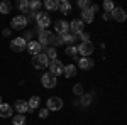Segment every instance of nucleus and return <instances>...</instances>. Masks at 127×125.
<instances>
[{
  "label": "nucleus",
  "instance_id": "nucleus-1",
  "mask_svg": "<svg viewBox=\"0 0 127 125\" xmlns=\"http://www.w3.org/2000/svg\"><path fill=\"white\" fill-rule=\"evenodd\" d=\"M32 66L37 68V69H44V68H48L49 64V58L44 54V52H39V54H36V56H32Z\"/></svg>",
  "mask_w": 127,
  "mask_h": 125
},
{
  "label": "nucleus",
  "instance_id": "nucleus-2",
  "mask_svg": "<svg viewBox=\"0 0 127 125\" xmlns=\"http://www.w3.org/2000/svg\"><path fill=\"white\" fill-rule=\"evenodd\" d=\"M49 73L51 75H54V76H59V75H63V71H64V64L59 61V59H53V61H49Z\"/></svg>",
  "mask_w": 127,
  "mask_h": 125
},
{
  "label": "nucleus",
  "instance_id": "nucleus-3",
  "mask_svg": "<svg viewBox=\"0 0 127 125\" xmlns=\"http://www.w3.org/2000/svg\"><path fill=\"white\" fill-rule=\"evenodd\" d=\"M36 22L39 25V32H41V30H46V27L51 24V17H49V14H46V12H39L36 15Z\"/></svg>",
  "mask_w": 127,
  "mask_h": 125
},
{
  "label": "nucleus",
  "instance_id": "nucleus-4",
  "mask_svg": "<svg viewBox=\"0 0 127 125\" xmlns=\"http://www.w3.org/2000/svg\"><path fill=\"white\" fill-rule=\"evenodd\" d=\"M26 48H27V42H26L24 37H15V39L10 41V49L14 52H22Z\"/></svg>",
  "mask_w": 127,
  "mask_h": 125
},
{
  "label": "nucleus",
  "instance_id": "nucleus-5",
  "mask_svg": "<svg viewBox=\"0 0 127 125\" xmlns=\"http://www.w3.org/2000/svg\"><path fill=\"white\" fill-rule=\"evenodd\" d=\"M46 108L49 112H58V110L63 108V100L58 98V96H51L48 100V103H46Z\"/></svg>",
  "mask_w": 127,
  "mask_h": 125
},
{
  "label": "nucleus",
  "instance_id": "nucleus-6",
  "mask_svg": "<svg viewBox=\"0 0 127 125\" xmlns=\"http://www.w3.org/2000/svg\"><path fill=\"white\" fill-rule=\"evenodd\" d=\"M10 25H12V29H15V30H22L26 25H27L26 15H15L14 19L10 20Z\"/></svg>",
  "mask_w": 127,
  "mask_h": 125
},
{
  "label": "nucleus",
  "instance_id": "nucleus-7",
  "mask_svg": "<svg viewBox=\"0 0 127 125\" xmlns=\"http://www.w3.org/2000/svg\"><path fill=\"white\" fill-rule=\"evenodd\" d=\"M85 29V24H83V20L81 19H75L71 20V24H69V30L73 32V36H80L81 32Z\"/></svg>",
  "mask_w": 127,
  "mask_h": 125
},
{
  "label": "nucleus",
  "instance_id": "nucleus-8",
  "mask_svg": "<svg viewBox=\"0 0 127 125\" xmlns=\"http://www.w3.org/2000/svg\"><path fill=\"white\" fill-rule=\"evenodd\" d=\"M93 52V44L87 41V42H81L78 46V54H81V58H88L90 54Z\"/></svg>",
  "mask_w": 127,
  "mask_h": 125
},
{
  "label": "nucleus",
  "instance_id": "nucleus-9",
  "mask_svg": "<svg viewBox=\"0 0 127 125\" xmlns=\"http://www.w3.org/2000/svg\"><path fill=\"white\" fill-rule=\"evenodd\" d=\"M53 39H54V34L53 32H49V30H41L39 32V42L41 46H48V44H51L53 42Z\"/></svg>",
  "mask_w": 127,
  "mask_h": 125
},
{
  "label": "nucleus",
  "instance_id": "nucleus-10",
  "mask_svg": "<svg viewBox=\"0 0 127 125\" xmlns=\"http://www.w3.org/2000/svg\"><path fill=\"white\" fill-rule=\"evenodd\" d=\"M41 83H42L44 88H54L56 86V76L51 75V73H46V75H42V78H41Z\"/></svg>",
  "mask_w": 127,
  "mask_h": 125
},
{
  "label": "nucleus",
  "instance_id": "nucleus-11",
  "mask_svg": "<svg viewBox=\"0 0 127 125\" xmlns=\"http://www.w3.org/2000/svg\"><path fill=\"white\" fill-rule=\"evenodd\" d=\"M110 17L114 20H117V22H124V20L127 19V14H126V10L122 9V7H115V9L110 12Z\"/></svg>",
  "mask_w": 127,
  "mask_h": 125
},
{
  "label": "nucleus",
  "instance_id": "nucleus-12",
  "mask_svg": "<svg viewBox=\"0 0 127 125\" xmlns=\"http://www.w3.org/2000/svg\"><path fill=\"white\" fill-rule=\"evenodd\" d=\"M54 30L58 32L59 36H64V34H68V30H69V24L66 20H56L54 22Z\"/></svg>",
  "mask_w": 127,
  "mask_h": 125
},
{
  "label": "nucleus",
  "instance_id": "nucleus-13",
  "mask_svg": "<svg viewBox=\"0 0 127 125\" xmlns=\"http://www.w3.org/2000/svg\"><path fill=\"white\" fill-rule=\"evenodd\" d=\"M15 110H17V112H19L20 115H24V113H26V112H32V110H31L29 108V103H27V101H26V100H17V101H15Z\"/></svg>",
  "mask_w": 127,
  "mask_h": 125
},
{
  "label": "nucleus",
  "instance_id": "nucleus-14",
  "mask_svg": "<svg viewBox=\"0 0 127 125\" xmlns=\"http://www.w3.org/2000/svg\"><path fill=\"white\" fill-rule=\"evenodd\" d=\"M41 49H42V46H41L37 41H31L29 44H27V51H29L32 56H36V54H39Z\"/></svg>",
  "mask_w": 127,
  "mask_h": 125
},
{
  "label": "nucleus",
  "instance_id": "nucleus-15",
  "mask_svg": "<svg viewBox=\"0 0 127 125\" xmlns=\"http://www.w3.org/2000/svg\"><path fill=\"white\" fill-rule=\"evenodd\" d=\"M0 117L2 118H10L12 117V106L9 103H0Z\"/></svg>",
  "mask_w": 127,
  "mask_h": 125
},
{
  "label": "nucleus",
  "instance_id": "nucleus-16",
  "mask_svg": "<svg viewBox=\"0 0 127 125\" xmlns=\"http://www.w3.org/2000/svg\"><path fill=\"white\" fill-rule=\"evenodd\" d=\"M81 20H83V24H92L93 22V12L90 9L81 10Z\"/></svg>",
  "mask_w": 127,
  "mask_h": 125
},
{
  "label": "nucleus",
  "instance_id": "nucleus-17",
  "mask_svg": "<svg viewBox=\"0 0 127 125\" xmlns=\"http://www.w3.org/2000/svg\"><path fill=\"white\" fill-rule=\"evenodd\" d=\"M78 66L81 69H90V68H93V61L90 58H80L78 59Z\"/></svg>",
  "mask_w": 127,
  "mask_h": 125
},
{
  "label": "nucleus",
  "instance_id": "nucleus-18",
  "mask_svg": "<svg viewBox=\"0 0 127 125\" xmlns=\"http://www.w3.org/2000/svg\"><path fill=\"white\" fill-rule=\"evenodd\" d=\"M63 75H64L66 78H75V76H76V66H75V64H68V66H64Z\"/></svg>",
  "mask_w": 127,
  "mask_h": 125
},
{
  "label": "nucleus",
  "instance_id": "nucleus-19",
  "mask_svg": "<svg viewBox=\"0 0 127 125\" xmlns=\"http://www.w3.org/2000/svg\"><path fill=\"white\" fill-rule=\"evenodd\" d=\"M27 103H29V108L32 110V112H34L36 108H39V105H41V98H39V96H31Z\"/></svg>",
  "mask_w": 127,
  "mask_h": 125
},
{
  "label": "nucleus",
  "instance_id": "nucleus-20",
  "mask_svg": "<svg viewBox=\"0 0 127 125\" xmlns=\"http://www.w3.org/2000/svg\"><path fill=\"white\" fill-rule=\"evenodd\" d=\"M17 7L22 14H29L31 12V7H29V0H20L19 3H17Z\"/></svg>",
  "mask_w": 127,
  "mask_h": 125
},
{
  "label": "nucleus",
  "instance_id": "nucleus-21",
  "mask_svg": "<svg viewBox=\"0 0 127 125\" xmlns=\"http://www.w3.org/2000/svg\"><path fill=\"white\" fill-rule=\"evenodd\" d=\"M59 10H61L63 14H69V12H71V3H69L68 0H61V2H59Z\"/></svg>",
  "mask_w": 127,
  "mask_h": 125
},
{
  "label": "nucleus",
  "instance_id": "nucleus-22",
  "mask_svg": "<svg viewBox=\"0 0 127 125\" xmlns=\"http://www.w3.org/2000/svg\"><path fill=\"white\" fill-rule=\"evenodd\" d=\"M44 7L48 10H58L59 9V2L58 0H46L44 2Z\"/></svg>",
  "mask_w": 127,
  "mask_h": 125
},
{
  "label": "nucleus",
  "instance_id": "nucleus-23",
  "mask_svg": "<svg viewBox=\"0 0 127 125\" xmlns=\"http://www.w3.org/2000/svg\"><path fill=\"white\" fill-rule=\"evenodd\" d=\"M80 103H81V106H90V103H92V93L90 95H83L80 96Z\"/></svg>",
  "mask_w": 127,
  "mask_h": 125
},
{
  "label": "nucleus",
  "instance_id": "nucleus-24",
  "mask_svg": "<svg viewBox=\"0 0 127 125\" xmlns=\"http://www.w3.org/2000/svg\"><path fill=\"white\" fill-rule=\"evenodd\" d=\"M12 10V3L10 2H2L0 3V14H10Z\"/></svg>",
  "mask_w": 127,
  "mask_h": 125
},
{
  "label": "nucleus",
  "instance_id": "nucleus-25",
  "mask_svg": "<svg viewBox=\"0 0 127 125\" xmlns=\"http://www.w3.org/2000/svg\"><path fill=\"white\" fill-rule=\"evenodd\" d=\"M29 7H31V12L39 14L41 12V2L39 0H32V2H29Z\"/></svg>",
  "mask_w": 127,
  "mask_h": 125
},
{
  "label": "nucleus",
  "instance_id": "nucleus-26",
  "mask_svg": "<svg viewBox=\"0 0 127 125\" xmlns=\"http://www.w3.org/2000/svg\"><path fill=\"white\" fill-rule=\"evenodd\" d=\"M63 37V44H68V46H73V42L76 41V37L73 36V34H64V36H61Z\"/></svg>",
  "mask_w": 127,
  "mask_h": 125
},
{
  "label": "nucleus",
  "instance_id": "nucleus-27",
  "mask_svg": "<svg viewBox=\"0 0 127 125\" xmlns=\"http://www.w3.org/2000/svg\"><path fill=\"white\" fill-rule=\"evenodd\" d=\"M24 124H26V117L20 115V113L12 118V125H24Z\"/></svg>",
  "mask_w": 127,
  "mask_h": 125
},
{
  "label": "nucleus",
  "instance_id": "nucleus-28",
  "mask_svg": "<svg viewBox=\"0 0 127 125\" xmlns=\"http://www.w3.org/2000/svg\"><path fill=\"white\" fill-rule=\"evenodd\" d=\"M103 9H105V14H110L112 10L115 9V5H114L112 0H105V2H103Z\"/></svg>",
  "mask_w": 127,
  "mask_h": 125
},
{
  "label": "nucleus",
  "instance_id": "nucleus-29",
  "mask_svg": "<svg viewBox=\"0 0 127 125\" xmlns=\"http://www.w3.org/2000/svg\"><path fill=\"white\" fill-rule=\"evenodd\" d=\"M76 54H78V48H76V46H66V56L75 58Z\"/></svg>",
  "mask_w": 127,
  "mask_h": 125
},
{
  "label": "nucleus",
  "instance_id": "nucleus-30",
  "mask_svg": "<svg viewBox=\"0 0 127 125\" xmlns=\"http://www.w3.org/2000/svg\"><path fill=\"white\" fill-rule=\"evenodd\" d=\"M90 0H78V7L81 10H87V9H90Z\"/></svg>",
  "mask_w": 127,
  "mask_h": 125
},
{
  "label": "nucleus",
  "instance_id": "nucleus-31",
  "mask_svg": "<svg viewBox=\"0 0 127 125\" xmlns=\"http://www.w3.org/2000/svg\"><path fill=\"white\" fill-rule=\"evenodd\" d=\"M46 56H48L51 61H53V59H56V48H49L48 52H46Z\"/></svg>",
  "mask_w": 127,
  "mask_h": 125
},
{
  "label": "nucleus",
  "instance_id": "nucleus-32",
  "mask_svg": "<svg viewBox=\"0 0 127 125\" xmlns=\"http://www.w3.org/2000/svg\"><path fill=\"white\" fill-rule=\"evenodd\" d=\"M51 44H53L54 48H56V46H61V44H63V37H61V36H54V39H53Z\"/></svg>",
  "mask_w": 127,
  "mask_h": 125
},
{
  "label": "nucleus",
  "instance_id": "nucleus-33",
  "mask_svg": "<svg viewBox=\"0 0 127 125\" xmlns=\"http://www.w3.org/2000/svg\"><path fill=\"white\" fill-rule=\"evenodd\" d=\"M73 91H75V95L81 96L83 95V86H81V85H75V86H73Z\"/></svg>",
  "mask_w": 127,
  "mask_h": 125
},
{
  "label": "nucleus",
  "instance_id": "nucleus-34",
  "mask_svg": "<svg viewBox=\"0 0 127 125\" xmlns=\"http://www.w3.org/2000/svg\"><path fill=\"white\" fill-rule=\"evenodd\" d=\"M48 115H49V110H48V108H41L39 118H48Z\"/></svg>",
  "mask_w": 127,
  "mask_h": 125
},
{
  "label": "nucleus",
  "instance_id": "nucleus-35",
  "mask_svg": "<svg viewBox=\"0 0 127 125\" xmlns=\"http://www.w3.org/2000/svg\"><path fill=\"white\" fill-rule=\"evenodd\" d=\"M80 39H81V42H87L88 41V34L87 32H81V34H80Z\"/></svg>",
  "mask_w": 127,
  "mask_h": 125
},
{
  "label": "nucleus",
  "instance_id": "nucleus-36",
  "mask_svg": "<svg viewBox=\"0 0 127 125\" xmlns=\"http://www.w3.org/2000/svg\"><path fill=\"white\" fill-rule=\"evenodd\" d=\"M90 10H92V12L95 14V12H97V10H98V5H97V3H95V5L92 3V5H90Z\"/></svg>",
  "mask_w": 127,
  "mask_h": 125
},
{
  "label": "nucleus",
  "instance_id": "nucleus-37",
  "mask_svg": "<svg viewBox=\"0 0 127 125\" xmlns=\"http://www.w3.org/2000/svg\"><path fill=\"white\" fill-rule=\"evenodd\" d=\"M10 32H12V29H3V32H2V34H3L5 37H9V36H10Z\"/></svg>",
  "mask_w": 127,
  "mask_h": 125
},
{
  "label": "nucleus",
  "instance_id": "nucleus-38",
  "mask_svg": "<svg viewBox=\"0 0 127 125\" xmlns=\"http://www.w3.org/2000/svg\"><path fill=\"white\" fill-rule=\"evenodd\" d=\"M31 37H32V32H26V36H24V39L27 41V39H31Z\"/></svg>",
  "mask_w": 127,
  "mask_h": 125
},
{
  "label": "nucleus",
  "instance_id": "nucleus-39",
  "mask_svg": "<svg viewBox=\"0 0 127 125\" xmlns=\"http://www.w3.org/2000/svg\"><path fill=\"white\" fill-rule=\"evenodd\" d=\"M0 103H2V96H0Z\"/></svg>",
  "mask_w": 127,
  "mask_h": 125
}]
</instances>
